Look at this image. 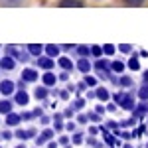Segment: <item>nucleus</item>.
<instances>
[{
    "instance_id": "f257e3e1",
    "label": "nucleus",
    "mask_w": 148,
    "mask_h": 148,
    "mask_svg": "<svg viewBox=\"0 0 148 148\" xmlns=\"http://www.w3.org/2000/svg\"><path fill=\"white\" fill-rule=\"evenodd\" d=\"M114 103H119L123 109L126 111H134L136 109V105H134V99L130 97V95H126V93H116L114 95Z\"/></svg>"
},
{
    "instance_id": "f03ea898",
    "label": "nucleus",
    "mask_w": 148,
    "mask_h": 148,
    "mask_svg": "<svg viewBox=\"0 0 148 148\" xmlns=\"http://www.w3.org/2000/svg\"><path fill=\"white\" fill-rule=\"evenodd\" d=\"M8 51L12 53V57H16V59H20V61H26V59H28V53L24 51L22 47H18V46H10Z\"/></svg>"
},
{
    "instance_id": "7ed1b4c3",
    "label": "nucleus",
    "mask_w": 148,
    "mask_h": 148,
    "mask_svg": "<svg viewBox=\"0 0 148 148\" xmlns=\"http://www.w3.org/2000/svg\"><path fill=\"white\" fill-rule=\"evenodd\" d=\"M59 6H63V8H81V6H85V2L83 0H59Z\"/></svg>"
},
{
    "instance_id": "20e7f679",
    "label": "nucleus",
    "mask_w": 148,
    "mask_h": 148,
    "mask_svg": "<svg viewBox=\"0 0 148 148\" xmlns=\"http://www.w3.org/2000/svg\"><path fill=\"white\" fill-rule=\"evenodd\" d=\"M38 79V73L34 69H24L22 71V81H28V83H34Z\"/></svg>"
},
{
    "instance_id": "39448f33",
    "label": "nucleus",
    "mask_w": 148,
    "mask_h": 148,
    "mask_svg": "<svg viewBox=\"0 0 148 148\" xmlns=\"http://www.w3.org/2000/svg\"><path fill=\"white\" fill-rule=\"evenodd\" d=\"M53 63H56V61H53V57H40V59H38V65H40V67L42 69H51L53 67Z\"/></svg>"
},
{
    "instance_id": "423d86ee",
    "label": "nucleus",
    "mask_w": 148,
    "mask_h": 148,
    "mask_svg": "<svg viewBox=\"0 0 148 148\" xmlns=\"http://www.w3.org/2000/svg\"><path fill=\"white\" fill-rule=\"evenodd\" d=\"M0 93H4V95H10V93H14V83L12 81H2L0 83Z\"/></svg>"
},
{
    "instance_id": "0eeeda50",
    "label": "nucleus",
    "mask_w": 148,
    "mask_h": 148,
    "mask_svg": "<svg viewBox=\"0 0 148 148\" xmlns=\"http://www.w3.org/2000/svg\"><path fill=\"white\" fill-rule=\"evenodd\" d=\"M77 67H79L81 73H89V71H91V63H89V59H87V57H81L79 63H77Z\"/></svg>"
},
{
    "instance_id": "6e6552de",
    "label": "nucleus",
    "mask_w": 148,
    "mask_h": 148,
    "mask_svg": "<svg viewBox=\"0 0 148 148\" xmlns=\"http://www.w3.org/2000/svg\"><path fill=\"white\" fill-rule=\"evenodd\" d=\"M20 121H22V116H20V114H16V113H8V114H6V125L16 126Z\"/></svg>"
},
{
    "instance_id": "1a4fd4ad",
    "label": "nucleus",
    "mask_w": 148,
    "mask_h": 148,
    "mask_svg": "<svg viewBox=\"0 0 148 148\" xmlns=\"http://www.w3.org/2000/svg\"><path fill=\"white\" fill-rule=\"evenodd\" d=\"M46 53L49 57H57L59 56V46H56V44H49V46H46Z\"/></svg>"
},
{
    "instance_id": "9d476101",
    "label": "nucleus",
    "mask_w": 148,
    "mask_h": 148,
    "mask_svg": "<svg viewBox=\"0 0 148 148\" xmlns=\"http://www.w3.org/2000/svg\"><path fill=\"white\" fill-rule=\"evenodd\" d=\"M46 47L40 46V44H32V46H28V51L32 53V56H42V51H44Z\"/></svg>"
},
{
    "instance_id": "9b49d317",
    "label": "nucleus",
    "mask_w": 148,
    "mask_h": 148,
    "mask_svg": "<svg viewBox=\"0 0 148 148\" xmlns=\"http://www.w3.org/2000/svg\"><path fill=\"white\" fill-rule=\"evenodd\" d=\"M61 67L65 69V71H69V69H73V61L69 59V57H59V61H57Z\"/></svg>"
},
{
    "instance_id": "f8f14e48",
    "label": "nucleus",
    "mask_w": 148,
    "mask_h": 148,
    "mask_svg": "<svg viewBox=\"0 0 148 148\" xmlns=\"http://www.w3.org/2000/svg\"><path fill=\"white\" fill-rule=\"evenodd\" d=\"M51 136H53V130H49V128H47V130H44V132L38 136V144H44V142H46V140H49Z\"/></svg>"
},
{
    "instance_id": "ddd939ff",
    "label": "nucleus",
    "mask_w": 148,
    "mask_h": 148,
    "mask_svg": "<svg viewBox=\"0 0 148 148\" xmlns=\"http://www.w3.org/2000/svg\"><path fill=\"white\" fill-rule=\"evenodd\" d=\"M28 101H30V97H28L26 91H20L16 95V103H18V105H28Z\"/></svg>"
},
{
    "instance_id": "4468645a",
    "label": "nucleus",
    "mask_w": 148,
    "mask_h": 148,
    "mask_svg": "<svg viewBox=\"0 0 148 148\" xmlns=\"http://www.w3.org/2000/svg\"><path fill=\"white\" fill-rule=\"evenodd\" d=\"M138 99H140V101H148V83H144V85L138 89Z\"/></svg>"
},
{
    "instance_id": "2eb2a0df",
    "label": "nucleus",
    "mask_w": 148,
    "mask_h": 148,
    "mask_svg": "<svg viewBox=\"0 0 148 148\" xmlns=\"http://www.w3.org/2000/svg\"><path fill=\"white\" fill-rule=\"evenodd\" d=\"M14 65H16V61L12 59V56H8V57L2 59V69H14Z\"/></svg>"
},
{
    "instance_id": "dca6fc26",
    "label": "nucleus",
    "mask_w": 148,
    "mask_h": 148,
    "mask_svg": "<svg viewBox=\"0 0 148 148\" xmlns=\"http://www.w3.org/2000/svg\"><path fill=\"white\" fill-rule=\"evenodd\" d=\"M56 81H57L56 73H46V75H44V83H46L47 87H51V85H56Z\"/></svg>"
},
{
    "instance_id": "f3484780",
    "label": "nucleus",
    "mask_w": 148,
    "mask_h": 148,
    "mask_svg": "<svg viewBox=\"0 0 148 148\" xmlns=\"http://www.w3.org/2000/svg\"><path fill=\"white\" fill-rule=\"evenodd\" d=\"M128 67L132 69V71H138V69H140V63H138V57H136V53H134V56H132L130 59H128Z\"/></svg>"
},
{
    "instance_id": "a211bd4d",
    "label": "nucleus",
    "mask_w": 148,
    "mask_h": 148,
    "mask_svg": "<svg viewBox=\"0 0 148 148\" xmlns=\"http://www.w3.org/2000/svg\"><path fill=\"white\" fill-rule=\"evenodd\" d=\"M95 95H97V97H99L101 101H109V97H111V95H109V91H107V89H103V87H99Z\"/></svg>"
},
{
    "instance_id": "6ab92c4d",
    "label": "nucleus",
    "mask_w": 148,
    "mask_h": 148,
    "mask_svg": "<svg viewBox=\"0 0 148 148\" xmlns=\"http://www.w3.org/2000/svg\"><path fill=\"white\" fill-rule=\"evenodd\" d=\"M0 113H12V103L10 101H2L0 103Z\"/></svg>"
},
{
    "instance_id": "aec40b11",
    "label": "nucleus",
    "mask_w": 148,
    "mask_h": 148,
    "mask_svg": "<svg viewBox=\"0 0 148 148\" xmlns=\"http://www.w3.org/2000/svg\"><path fill=\"white\" fill-rule=\"evenodd\" d=\"M95 67L99 69V71H109V63H107V59H99L95 63Z\"/></svg>"
},
{
    "instance_id": "412c9836",
    "label": "nucleus",
    "mask_w": 148,
    "mask_h": 148,
    "mask_svg": "<svg viewBox=\"0 0 148 148\" xmlns=\"http://www.w3.org/2000/svg\"><path fill=\"white\" fill-rule=\"evenodd\" d=\"M0 4L2 6H20L24 4V0H0Z\"/></svg>"
},
{
    "instance_id": "4be33fe9",
    "label": "nucleus",
    "mask_w": 148,
    "mask_h": 148,
    "mask_svg": "<svg viewBox=\"0 0 148 148\" xmlns=\"http://www.w3.org/2000/svg\"><path fill=\"white\" fill-rule=\"evenodd\" d=\"M77 53H79L81 57H87L89 53H91V47H87V46H77Z\"/></svg>"
},
{
    "instance_id": "5701e85b",
    "label": "nucleus",
    "mask_w": 148,
    "mask_h": 148,
    "mask_svg": "<svg viewBox=\"0 0 148 148\" xmlns=\"http://www.w3.org/2000/svg\"><path fill=\"white\" fill-rule=\"evenodd\" d=\"M111 67H113V71H116V73H123V71H125V63H123V61H113Z\"/></svg>"
},
{
    "instance_id": "b1692460",
    "label": "nucleus",
    "mask_w": 148,
    "mask_h": 148,
    "mask_svg": "<svg viewBox=\"0 0 148 148\" xmlns=\"http://www.w3.org/2000/svg\"><path fill=\"white\" fill-rule=\"evenodd\" d=\"M103 53H105V56H113L114 53V46L113 44H105V46H103Z\"/></svg>"
},
{
    "instance_id": "393cba45",
    "label": "nucleus",
    "mask_w": 148,
    "mask_h": 148,
    "mask_svg": "<svg viewBox=\"0 0 148 148\" xmlns=\"http://www.w3.org/2000/svg\"><path fill=\"white\" fill-rule=\"evenodd\" d=\"M47 97V89L42 87V89H36V99H46Z\"/></svg>"
},
{
    "instance_id": "a878e982",
    "label": "nucleus",
    "mask_w": 148,
    "mask_h": 148,
    "mask_svg": "<svg viewBox=\"0 0 148 148\" xmlns=\"http://www.w3.org/2000/svg\"><path fill=\"white\" fill-rule=\"evenodd\" d=\"M119 83H121L123 87H130V85H132V79H130V77H119Z\"/></svg>"
},
{
    "instance_id": "bb28decb",
    "label": "nucleus",
    "mask_w": 148,
    "mask_h": 148,
    "mask_svg": "<svg viewBox=\"0 0 148 148\" xmlns=\"http://www.w3.org/2000/svg\"><path fill=\"white\" fill-rule=\"evenodd\" d=\"M85 85L95 87V85H97V79H95V77H91V75H85Z\"/></svg>"
},
{
    "instance_id": "cd10ccee",
    "label": "nucleus",
    "mask_w": 148,
    "mask_h": 148,
    "mask_svg": "<svg viewBox=\"0 0 148 148\" xmlns=\"http://www.w3.org/2000/svg\"><path fill=\"white\" fill-rule=\"evenodd\" d=\"M91 53H93L95 57H101V56H103V47H99V46H93V47H91Z\"/></svg>"
},
{
    "instance_id": "c85d7f7f",
    "label": "nucleus",
    "mask_w": 148,
    "mask_h": 148,
    "mask_svg": "<svg viewBox=\"0 0 148 148\" xmlns=\"http://www.w3.org/2000/svg\"><path fill=\"white\" fill-rule=\"evenodd\" d=\"M119 49H121L123 53H128V51L132 49V46H130V44H121V46H119Z\"/></svg>"
},
{
    "instance_id": "c756f323",
    "label": "nucleus",
    "mask_w": 148,
    "mask_h": 148,
    "mask_svg": "<svg viewBox=\"0 0 148 148\" xmlns=\"http://www.w3.org/2000/svg\"><path fill=\"white\" fill-rule=\"evenodd\" d=\"M144 0H125V4H128V6H140Z\"/></svg>"
},
{
    "instance_id": "7c9ffc66",
    "label": "nucleus",
    "mask_w": 148,
    "mask_h": 148,
    "mask_svg": "<svg viewBox=\"0 0 148 148\" xmlns=\"http://www.w3.org/2000/svg\"><path fill=\"white\" fill-rule=\"evenodd\" d=\"M73 107H75V109H77V111H81V109H83V107H85V101H83V99H77V101H75V105H73Z\"/></svg>"
},
{
    "instance_id": "2f4dec72",
    "label": "nucleus",
    "mask_w": 148,
    "mask_h": 148,
    "mask_svg": "<svg viewBox=\"0 0 148 148\" xmlns=\"http://www.w3.org/2000/svg\"><path fill=\"white\" fill-rule=\"evenodd\" d=\"M73 142H75V144H81V142H83V134H79V132L73 134Z\"/></svg>"
},
{
    "instance_id": "473e14b6",
    "label": "nucleus",
    "mask_w": 148,
    "mask_h": 148,
    "mask_svg": "<svg viewBox=\"0 0 148 148\" xmlns=\"http://www.w3.org/2000/svg\"><path fill=\"white\" fill-rule=\"evenodd\" d=\"M2 138H4V140H8V138H12V134L6 130V132H2Z\"/></svg>"
},
{
    "instance_id": "72a5a7b5",
    "label": "nucleus",
    "mask_w": 148,
    "mask_h": 148,
    "mask_svg": "<svg viewBox=\"0 0 148 148\" xmlns=\"http://www.w3.org/2000/svg\"><path fill=\"white\" fill-rule=\"evenodd\" d=\"M67 95H69V91H61V93H59V97H61V99H67Z\"/></svg>"
},
{
    "instance_id": "f704fd0d",
    "label": "nucleus",
    "mask_w": 148,
    "mask_h": 148,
    "mask_svg": "<svg viewBox=\"0 0 148 148\" xmlns=\"http://www.w3.org/2000/svg\"><path fill=\"white\" fill-rule=\"evenodd\" d=\"M79 123H87V116L85 114H79Z\"/></svg>"
},
{
    "instance_id": "c9c22d12",
    "label": "nucleus",
    "mask_w": 148,
    "mask_h": 148,
    "mask_svg": "<svg viewBox=\"0 0 148 148\" xmlns=\"http://www.w3.org/2000/svg\"><path fill=\"white\" fill-rule=\"evenodd\" d=\"M47 148H57V144H56V142H49V144H47Z\"/></svg>"
},
{
    "instance_id": "e433bc0d",
    "label": "nucleus",
    "mask_w": 148,
    "mask_h": 148,
    "mask_svg": "<svg viewBox=\"0 0 148 148\" xmlns=\"http://www.w3.org/2000/svg\"><path fill=\"white\" fill-rule=\"evenodd\" d=\"M144 81H148V71H144Z\"/></svg>"
}]
</instances>
